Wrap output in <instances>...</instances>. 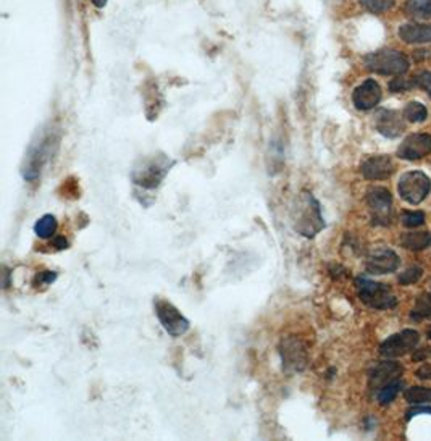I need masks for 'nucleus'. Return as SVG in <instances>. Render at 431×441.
I'll use <instances>...</instances> for the list:
<instances>
[{
  "label": "nucleus",
  "mask_w": 431,
  "mask_h": 441,
  "mask_svg": "<svg viewBox=\"0 0 431 441\" xmlns=\"http://www.w3.org/2000/svg\"><path fill=\"white\" fill-rule=\"evenodd\" d=\"M292 222L297 233L306 238H313L325 228V220L318 200L311 193H302L294 207H292Z\"/></svg>",
  "instance_id": "nucleus-1"
},
{
  "label": "nucleus",
  "mask_w": 431,
  "mask_h": 441,
  "mask_svg": "<svg viewBox=\"0 0 431 441\" xmlns=\"http://www.w3.org/2000/svg\"><path fill=\"white\" fill-rule=\"evenodd\" d=\"M363 64L373 73L383 76H401L408 70V60L399 50H378L363 57Z\"/></svg>",
  "instance_id": "nucleus-2"
},
{
  "label": "nucleus",
  "mask_w": 431,
  "mask_h": 441,
  "mask_svg": "<svg viewBox=\"0 0 431 441\" xmlns=\"http://www.w3.org/2000/svg\"><path fill=\"white\" fill-rule=\"evenodd\" d=\"M171 165H173V160L165 157V155H156V157L142 160L141 165L132 170L131 178L136 184L146 189L157 188L170 171Z\"/></svg>",
  "instance_id": "nucleus-3"
},
{
  "label": "nucleus",
  "mask_w": 431,
  "mask_h": 441,
  "mask_svg": "<svg viewBox=\"0 0 431 441\" xmlns=\"http://www.w3.org/2000/svg\"><path fill=\"white\" fill-rule=\"evenodd\" d=\"M356 286L362 303L372 309L385 310L397 304V299L391 293L388 284L367 280V278H357Z\"/></svg>",
  "instance_id": "nucleus-4"
},
{
  "label": "nucleus",
  "mask_w": 431,
  "mask_h": 441,
  "mask_svg": "<svg viewBox=\"0 0 431 441\" xmlns=\"http://www.w3.org/2000/svg\"><path fill=\"white\" fill-rule=\"evenodd\" d=\"M52 152V136L49 133H42V135L32 141L27 150L25 165H23V178L27 181H35L41 176L42 167L51 157Z\"/></svg>",
  "instance_id": "nucleus-5"
},
{
  "label": "nucleus",
  "mask_w": 431,
  "mask_h": 441,
  "mask_svg": "<svg viewBox=\"0 0 431 441\" xmlns=\"http://www.w3.org/2000/svg\"><path fill=\"white\" fill-rule=\"evenodd\" d=\"M397 189L406 203L417 205L423 203L430 194L431 180L423 171H408L401 176Z\"/></svg>",
  "instance_id": "nucleus-6"
},
{
  "label": "nucleus",
  "mask_w": 431,
  "mask_h": 441,
  "mask_svg": "<svg viewBox=\"0 0 431 441\" xmlns=\"http://www.w3.org/2000/svg\"><path fill=\"white\" fill-rule=\"evenodd\" d=\"M156 314L158 317L160 323L165 328L170 337L180 338L189 330V320L176 309V307L168 303V301L157 299L156 301Z\"/></svg>",
  "instance_id": "nucleus-7"
},
{
  "label": "nucleus",
  "mask_w": 431,
  "mask_h": 441,
  "mask_svg": "<svg viewBox=\"0 0 431 441\" xmlns=\"http://www.w3.org/2000/svg\"><path fill=\"white\" fill-rule=\"evenodd\" d=\"M367 204L375 225L388 226L392 217V196L386 188L373 186L367 193Z\"/></svg>",
  "instance_id": "nucleus-8"
},
{
  "label": "nucleus",
  "mask_w": 431,
  "mask_h": 441,
  "mask_svg": "<svg viewBox=\"0 0 431 441\" xmlns=\"http://www.w3.org/2000/svg\"><path fill=\"white\" fill-rule=\"evenodd\" d=\"M420 342V334L416 330H404L401 333H396L385 339L380 346V354L388 359H394V357H401L404 354L412 353L417 348Z\"/></svg>",
  "instance_id": "nucleus-9"
},
{
  "label": "nucleus",
  "mask_w": 431,
  "mask_h": 441,
  "mask_svg": "<svg viewBox=\"0 0 431 441\" xmlns=\"http://www.w3.org/2000/svg\"><path fill=\"white\" fill-rule=\"evenodd\" d=\"M401 265V259L394 250L388 248H380L375 249L368 254L366 267L370 273L375 275H386V273L396 272Z\"/></svg>",
  "instance_id": "nucleus-10"
},
{
  "label": "nucleus",
  "mask_w": 431,
  "mask_h": 441,
  "mask_svg": "<svg viewBox=\"0 0 431 441\" xmlns=\"http://www.w3.org/2000/svg\"><path fill=\"white\" fill-rule=\"evenodd\" d=\"M431 154V136L427 133H416L404 139L397 147V157L404 160H418Z\"/></svg>",
  "instance_id": "nucleus-11"
},
{
  "label": "nucleus",
  "mask_w": 431,
  "mask_h": 441,
  "mask_svg": "<svg viewBox=\"0 0 431 441\" xmlns=\"http://www.w3.org/2000/svg\"><path fill=\"white\" fill-rule=\"evenodd\" d=\"M375 125H377L378 133H381L383 136L391 139L399 138L406 128L404 115H401L397 110L380 109L377 119H375Z\"/></svg>",
  "instance_id": "nucleus-12"
},
{
  "label": "nucleus",
  "mask_w": 431,
  "mask_h": 441,
  "mask_svg": "<svg viewBox=\"0 0 431 441\" xmlns=\"http://www.w3.org/2000/svg\"><path fill=\"white\" fill-rule=\"evenodd\" d=\"M381 100V87L375 80L363 81L352 94V102L358 110H372Z\"/></svg>",
  "instance_id": "nucleus-13"
},
{
  "label": "nucleus",
  "mask_w": 431,
  "mask_h": 441,
  "mask_svg": "<svg viewBox=\"0 0 431 441\" xmlns=\"http://www.w3.org/2000/svg\"><path fill=\"white\" fill-rule=\"evenodd\" d=\"M402 372H404V368L394 361L381 362V364H378L372 372H370V383H368L370 389L378 392V389L383 388L385 385L399 378L402 375Z\"/></svg>",
  "instance_id": "nucleus-14"
},
{
  "label": "nucleus",
  "mask_w": 431,
  "mask_h": 441,
  "mask_svg": "<svg viewBox=\"0 0 431 441\" xmlns=\"http://www.w3.org/2000/svg\"><path fill=\"white\" fill-rule=\"evenodd\" d=\"M361 170L367 180H386L394 173V164L388 155H373L363 162Z\"/></svg>",
  "instance_id": "nucleus-15"
},
{
  "label": "nucleus",
  "mask_w": 431,
  "mask_h": 441,
  "mask_svg": "<svg viewBox=\"0 0 431 441\" xmlns=\"http://www.w3.org/2000/svg\"><path fill=\"white\" fill-rule=\"evenodd\" d=\"M281 353H283L285 366L287 368H291V370L299 372L306 367L307 351L297 339H286V342H283V349H281Z\"/></svg>",
  "instance_id": "nucleus-16"
},
{
  "label": "nucleus",
  "mask_w": 431,
  "mask_h": 441,
  "mask_svg": "<svg viewBox=\"0 0 431 441\" xmlns=\"http://www.w3.org/2000/svg\"><path fill=\"white\" fill-rule=\"evenodd\" d=\"M399 37L407 44L431 42V25H402Z\"/></svg>",
  "instance_id": "nucleus-17"
},
{
  "label": "nucleus",
  "mask_w": 431,
  "mask_h": 441,
  "mask_svg": "<svg viewBox=\"0 0 431 441\" xmlns=\"http://www.w3.org/2000/svg\"><path fill=\"white\" fill-rule=\"evenodd\" d=\"M401 244L408 250H423L431 246V233L411 231L401 236Z\"/></svg>",
  "instance_id": "nucleus-18"
},
{
  "label": "nucleus",
  "mask_w": 431,
  "mask_h": 441,
  "mask_svg": "<svg viewBox=\"0 0 431 441\" xmlns=\"http://www.w3.org/2000/svg\"><path fill=\"white\" fill-rule=\"evenodd\" d=\"M404 12L416 20L431 18V0H407Z\"/></svg>",
  "instance_id": "nucleus-19"
},
{
  "label": "nucleus",
  "mask_w": 431,
  "mask_h": 441,
  "mask_svg": "<svg viewBox=\"0 0 431 441\" xmlns=\"http://www.w3.org/2000/svg\"><path fill=\"white\" fill-rule=\"evenodd\" d=\"M402 387H404V382L399 380V378H396V380H392V382H389L388 385H385V387H383V388H380V389H378V393H377L378 403H380L381 406H388V404H391L392 401L396 399V396L399 394Z\"/></svg>",
  "instance_id": "nucleus-20"
},
{
  "label": "nucleus",
  "mask_w": 431,
  "mask_h": 441,
  "mask_svg": "<svg viewBox=\"0 0 431 441\" xmlns=\"http://www.w3.org/2000/svg\"><path fill=\"white\" fill-rule=\"evenodd\" d=\"M57 226H58L57 219H55V217L51 215V214H46V215H42L41 219L36 222L35 233L39 238L47 239V238L54 236L55 231H57Z\"/></svg>",
  "instance_id": "nucleus-21"
},
{
  "label": "nucleus",
  "mask_w": 431,
  "mask_h": 441,
  "mask_svg": "<svg viewBox=\"0 0 431 441\" xmlns=\"http://www.w3.org/2000/svg\"><path fill=\"white\" fill-rule=\"evenodd\" d=\"M404 398L408 404H428L431 403V388L412 387L404 393Z\"/></svg>",
  "instance_id": "nucleus-22"
},
{
  "label": "nucleus",
  "mask_w": 431,
  "mask_h": 441,
  "mask_svg": "<svg viewBox=\"0 0 431 441\" xmlns=\"http://www.w3.org/2000/svg\"><path fill=\"white\" fill-rule=\"evenodd\" d=\"M402 115H404L406 120L412 121V123H422V121L427 120L428 110H427V107H425L423 104L416 102V100H413V102H408L406 105L404 114H402Z\"/></svg>",
  "instance_id": "nucleus-23"
},
{
  "label": "nucleus",
  "mask_w": 431,
  "mask_h": 441,
  "mask_svg": "<svg viewBox=\"0 0 431 441\" xmlns=\"http://www.w3.org/2000/svg\"><path fill=\"white\" fill-rule=\"evenodd\" d=\"M412 320H425L430 319L431 317V296L430 294H422L417 299L416 303V309L412 312Z\"/></svg>",
  "instance_id": "nucleus-24"
},
{
  "label": "nucleus",
  "mask_w": 431,
  "mask_h": 441,
  "mask_svg": "<svg viewBox=\"0 0 431 441\" xmlns=\"http://www.w3.org/2000/svg\"><path fill=\"white\" fill-rule=\"evenodd\" d=\"M361 5L370 13H383L394 5V0H361Z\"/></svg>",
  "instance_id": "nucleus-25"
},
{
  "label": "nucleus",
  "mask_w": 431,
  "mask_h": 441,
  "mask_svg": "<svg viewBox=\"0 0 431 441\" xmlns=\"http://www.w3.org/2000/svg\"><path fill=\"white\" fill-rule=\"evenodd\" d=\"M422 275H423L422 267L413 265L411 267V269H407L404 273H401L399 278H397V282H399L402 286H408V284L417 283L420 278H422Z\"/></svg>",
  "instance_id": "nucleus-26"
},
{
  "label": "nucleus",
  "mask_w": 431,
  "mask_h": 441,
  "mask_svg": "<svg viewBox=\"0 0 431 441\" xmlns=\"http://www.w3.org/2000/svg\"><path fill=\"white\" fill-rule=\"evenodd\" d=\"M401 222L402 225L407 228L422 226L425 223V214L423 212H404V214L401 215Z\"/></svg>",
  "instance_id": "nucleus-27"
},
{
  "label": "nucleus",
  "mask_w": 431,
  "mask_h": 441,
  "mask_svg": "<svg viewBox=\"0 0 431 441\" xmlns=\"http://www.w3.org/2000/svg\"><path fill=\"white\" fill-rule=\"evenodd\" d=\"M413 85L420 89H423V91H427V94L431 97V73L430 71H422V73H418L416 78H413Z\"/></svg>",
  "instance_id": "nucleus-28"
},
{
  "label": "nucleus",
  "mask_w": 431,
  "mask_h": 441,
  "mask_svg": "<svg viewBox=\"0 0 431 441\" xmlns=\"http://www.w3.org/2000/svg\"><path fill=\"white\" fill-rule=\"evenodd\" d=\"M416 85H413V80L408 81L406 80V78H394L389 83V89L392 92H402V91H408V89L413 87Z\"/></svg>",
  "instance_id": "nucleus-29"
},
{
  "label": "nucleus",
  "mask_w": 431,
  "mask_h": 441,
  "mask_svg": "<svg viewBox=\"0 0 431 441\" xmlns=\"http://www.w3.org/2000/svg\"><path fill=\"white\" fill-rule=\"evenodd\" d=\"M55 278H57V273L55 272H41L39 275L36 277V284H52L55 282Z\"/></svg>",
  "instance_id": "nucleus-30"
},
{
  "label": "nucleus",
  "mask_w": 431,
  "mask_h": 441,
  "mask_svg": "<svg viewBox=\"0 0 431 441\" xmlns=\"http://www.w3.org/2000/svg\"><path fill=\"white\" fill-rule=\"evenodd\" d=\"M420 414H430L431 416V407H427V406H417V407H413V409H411L407 412V416H406V418L407 421H411L412 417H416V416H420Z\"/></svg>",
  "instance_id": "nucleus-31"
},
{
  "label": "nucleus",
  "mask_w": 431,
  "mask_h": 441,
  "mask_svg": "<svg viewBox=\"0 0 431 441\" xmlns=\"http://www.w3.org/2000/svg\"><path fill=\"white\" fill-rule=\"evenodd\" d=\"M416 375L418 377V378H422V380H431V366H423V367H420L418 370L416 372Z\"/></svg>",
  "instance_id": "nucleus-32"
},
{
  "label": "nucleus",
  "mask_w": 431,
  "mask_h": 441,
  "mask_svg": "<svg viewBox=\"0 0 431 441\" xmlns=\"http://www.w3.org/2000/svg\"><path fill=\"white\" fill-rule=\"evenodd\" d=\"M52 246L55 249H58V250H62V249H66L68 248V241H66L65 239V236H57L52 241Z\"/></svg>",
  "instance_id": "nucleus-33"
},
{
  "label": "nucleus",
  "mask_w": 431,
  "mask_h": 441,
  "mask_svg": "<svg viewBox=\"0 0 431 441\" xmlns=\"http://www.w3.org/2000/svg\"><path fill=\"white\" fill-rule=\"evenodd\" d=\"M92 4L96 5L97 8H102V7H105V5H107V0H92Z\"/></svg>",
  "instance_id": "nucleus-34"
},
{
  "label": "nucleus",
  "mask_w": 431,
  "mask_h": 441,
  "mask_svg": "<svg viewBox=\"0 0 431 441\" xmlns=\"http://www.w3.org/2000/svg\"><path fill=\"white\" fill-rule=\"evenodd\" d=\"M427 338H428V339H431V328H428V332H427Z\"/></svg>",
  "instance_id": "nucleus-35"
}]
</instances>
